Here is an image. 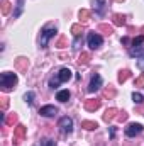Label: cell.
Instances as JSON below:
<instances>
[{
    "label": "cell",
    "mask_w": 144,
    "mask_h": 146,
    "mask_svg": "<svg viewBox=\"0 0 144 146\" xmlns=\"http://www.w3.org/2000/svg\"><path fill=\"white\" fill-rule=\"evenodd\" d=\"M17 75L12 72H3L0 75V88L3 92H10L15 85H17Z\"/></svg>",
    "instance_id": "6da1fadb"
},
{
    "label": "cell",
    "mask_w": 144,
    "mask_h": 146,
    "mask_svg": "<svg viewBox=\"0 0 144 146\" xmlns=\"http://www.w3.org/2000/svg\"><path fill=\"white\" fill-rule=\"evenodd\" d=\"M71 76H73V72L70 70V68H61L59 72L56 73V76H54V78H51V80H49V87H51V88H56L59 83L68 82Z\"/></svg>",
    "instance_id": "7a4b0ae2"
},
{
    "label": "cell",
    "mask_w": 144,
    "mask_h": 146,
    "mask_svg": "<svg viewBox=\"0 0 144 146\" xmlns=\"http://www.w3.org/2000/svg\"><path fill=\"white\" fill-rule=\"evenodd\" d=\"M56 33H58V29H56V27H53V26L44 27V29H42V33H41V37H39V46H41V48H48L49 39L56 36Z\"/></svg>",
    "instance_id": "3957f363"
},
{
    "label": "cell",
    "mask_w": 144,
    "mask_h": 146,
    "mask_svg": "<svg viewBox=\"0 0 144 146\" xmlns=\"http://www.w3.org/2000/svg\"><path fill=\"white\" fill-rule=\"evenodd\" d=\"M87 42H88V46H90L92 49H98V48L102 46V42H104V37L100 36L98 33L92 31V33H88V36H87Z\"/></svg>",
    "instance_id": "277c9868"
},
{
    "label": "cell",
    "mask_w": 144,
    "mask_h": 146,
    "mask_svg": "<svg viewBox=\"0 0 144 146\" xmlns=\"http://www.w3.org/2000/svg\"><path fill=\"white\" fill-rule=\"evenodd\" d=\"M58 127H59V131H61L63 134H70V133L73 131V119L68 117V115L61 117L59 122H58Z\"/></svg>",
    "instance_id": "5b68a950"
},
{
    "label": "cell",
    "mask_w": 144,
    "mask_h": 146,
    "mask_svg": "<svg viewBox=\"0 0 144 146\" xmlns=\"http://www.w3.org/2000/svg\"><path fill=\"white\" fill-rule=\"evenodd\" d=\"M141 133H143V124H139V122H131L126 127V136L127 138H136Z\"/></svg>",
    "instance_id": "8992f818"
},
{
    "label": "cell",
    "mask_w": 144,
    "mask_h": 146,
    "mask_svg": "<svg viewBox=\"0 0 144 146\" xmlns=\"http://www.w3.org/2000/svg\"><path fill=\"white\" fill-rule=\"evenodd\" d=\"M100 87H102V76H100L98 73H93V75H92V80H90V83H88V92L93 94V92L100 90Z\"/></svg>",
    "instance_id": "52a82bcc"
},
{
    "label": "cell",
    "mask_w": 144,
    "mask_h": 146,
    "mask_svg": "<svg viewBox=\"0 0 144 146\" xmlns=\"http://www.w3.org/2000/svg\"><path fill=\"white\" fill-rule=\"evenodd\" d=\"M100 106H102V100H98V99H88V100H85V110H88V112L98 110Z\"/></svg>",
    "instance_id": "ba28073f"
},
{
    "label": "cell",
    "mask_w": 144,
    "mask_h": 146,
    "mask_svg": "<svg viewBox=\"0 0 144 146\" xmlns=\"http://www.w3.org/2000/svg\"><path fill=\"white\" fill-rule=\"evenodd\" d=\"M24 138H26V126H22V124L15 126V129H14V139H15V143H20Z\"/></svg>",
    "instance_id": "9c48e42d"
},
{
    "label": "cell",
    "mask_w": 144,
    "mask_h": 146,
    "mask_svg": "<svg viewBox=\"0 0 144 146\" xmlns=\"http://www.w3.org/2000/svg\"><path fill=\"white\" fill-rule=\"evenodd\" d=\"M39 114H41L42 117H53V115L58 114V109H56L54 106H44V107L39 109Z\"/></svg>",
    "instance_id": "30bf717a"
},
{
    "label": "cell",
    "mask_w": 144,
    "mask_h": 146,
    "mask_svg": "<svg viewBox=\"0 0 144 146\" xmlns=\"http://www.w3.org/2000/svg\"><path fill=\"white\" fill-rule=\"evenodd\" d=\"M70 97H71L70 90H59V92L56 94V100H59V102H68Z\"/></svg>",
    "instance_id": "8fae6325"
},
{
    "label": "cell",
    "mask_w": 144,
    "mask_h": 146,
    "mask_svg": "<svg viewBox=\"0 0 144 146\" xmlns=\"http://www.w3.org/2000/svg\"><path fill=\"white\" fill-rule=\"evenodd\" d=\"M93 5H95V12L98 15H104L105 14V0H95Z\"/></svg>",
    "instance_id": "7c38bea8"
},
{
    "label": "cell",
    "mask_w": 144,
    "mask_h": 146,
    "mask_svg": "<svg viewBox=\"0 0 144 146\" xmlns=\"http://www.w3.org/2000/svg\"><path fill=\"white\" fill-rule=\"evenodd\" d=\"M117 117V109H114V107H110V109L105 110V114H104V121L105 122H110V121H114Z\"/></svg>",
    "instance_id": "4fadbf2b"
},
{
    "label": "cell",
    "mask_w": 144,
    "mask_h": 146,
    "mask_svg": "<svg viewBox=\"0 0 144 146\" xmlns=\"http://www.w3.org/2000/svg\"><path fill=\"white\" fill-rule=\"evenodd\" d=\"M112 22H114V26H124V24H126V15H122V14H114Z\"/></svg>",
    "instance_id": "5bb4252c"
},
{
    "label": "cell",
    "mask_w": 144,
    "mask_h": 146,
    "mask_svg": "<svg viewBox=\"0 0 144 146\" xmlns=\"http://www.w3.org/2000/svg\"><path fill=\"white\" fill-rule=\"evenodd\" d=\"M81 127H85L87 131H95V129L98 127V124L93 122V121H83V122H81Z\"/></svg>",
    "instance_id": "9a60e30c"
},
{
    "label": "cell",
    "mask_w": 144,
    "mask_h": 146,
    "mask_svg": "<svg viewBox=\"0 0 144 146\" xmlns=\"http://www.w3.org/2000/svg\"><path fill=\"white\" fill-rule=\"evenodd\" d=\"M22 10H24V0H17V5H15V10H14V19H17V17H20V14H22Z\"/></svg>",
    "instance_id": "2e32d148"
},
{
    "label": "cell",
    "mask_w": 144,
    "mask_h": 146,
    "mask_svg": "<svg viewBox=\"0 0 144 146\" xmlns=\"http://www.w3.org/2000/svg\"><path fill=\"white\" fill-rule=\"evenodd\" d=\"M71 34L75 37H80L83 34V26H81V24H73L71 26Z\"/></svg>",
    "instance_id": "e0dca14e"
},
{
    "label": "cell",
    "mask_w": 144,
    "mask_h": 146,
    "mask_svg": "<svg viewBox=\"0 0 144 146\" xmlns=\"http://www.w3.org/2000/svg\"><path fill=\"white\" fill-rule=\"evenodd\" d=\"M129 54L131 56H136V58H141V56H144V48L141 46V48H131L129 49Z\"/></svg>",
    "instance_id": "ac0fdd59"
},
{
    "label": "cell",
    "mask_w": 144,
    "mask_h": 146,
    "mask_svg": "<svg viewBox=\"0 0 144 146\" xmlns=\"http://www.w3.org/2000/svg\"><path fill=\"white\" fill-rule=\"evenodd\" d=\"M90 61V54L88 53H81L80 58H78V65H87Z\"/></svg>",
    "instance_id": "d6986e66"
},
{
    "label": "cell",
    "mask_w": 144,
    "mask_h": 146,
    "mask_svg": "<svg viewBox=\"0 0 144 146\" xmlns=\"http://www.w3.org/2000/svg\"><path fill=\"white\" fill-rule=\"evenodd\" d=\"M10 14V3L7 0H2V15H9Z\"/></svg>",
    "instance_id": "ffe728a7"
},
{
    "label": "cell",
    "mask_w": 144,
    "mask_h": 146,
    "mask_svg": "<svg viewBox=\"0 0 144 146\" xmlns=\"http://www.w3.org/2000/svg\"><path fill=\"white\" fill-rule=\"evenodd\" d=\"M88 19H90V12H88L87 9H81V10H80V21H81V22H87Z\"/></svg>",
    "instance_id": "44dd1931"
},
{
    "label": "cell",
    "mask_w": 144,
    "mask_h": 146,
    "mask_svg": "<svg viewBox=\"0 0 144 146\" xmlns=\"http://www.w3.org/2000/svg\"><path fill=\"white\" fill-rule=\"evenodd\" d=\"M129 76H131V72H129V70H122V72L119 73V82H120V83H124Z\"/></svg>",
    "instance_id": "7402d4cb"
},
{
    "label": "cell",
    "mask_w": 144,
    "mask_h": 146,
    "mask_svg": "<svg viewBox=\"0 0 144 146\" xmlns=\"http://www.w3.org/2000/svg\"><path fill=\"white\" fill-rule=\"evenodd\" d=\"M143 42H144V36L141 34V36H137V37L132 39V48H141Z\"/></svg>",
    "instance_id": "603a6c76"
},
{
    "label": "cell",
    "mask_w": 144,
    "mask_h": 146,
    "mask_svg": "<svg viewBox=\"0 0 144 146\" xmlns=\"http://www.w3.org/2000/svg\"><path fill=\"white\" fill-rule=\"evenodd\" d=\"M132 100H134V104H143L144 95L139 94V92H134V94H132Z\"/></svg>",
    "instance_id": "cb8c5ba5"
},
{
    "label": "cell",
    "mask_w": 144,
    "mask_h": 146,
    "mask_svg": "<svg viewBox=\"0 0 144 146\" xmlns=\"http://www.w3.org/2000/svg\"><path fill=\"white\" fill-rule=\"evenodd\" d=\"M41 146H56V141L51 138H42L41 139Z\"/></svg>",
    "instance_id": "d4e9b609"
},
{
    "label": "cell",
    "mask_w": 144,
    "mask_h": 146,
    "mask_svg": "<svg viewBox=\"0 0 144 146\" xmlns=\"http://www.w3.org/2000/svg\"><path fill=\"white\" fill-rule=\"evenodd\" d=\"M24 100H26V102L31 106V104L34 102V92H27V94L24 95Z\"/></svg>",
    "instance_id": "484cf974"
},
{
    "label": "cell",
    "mask_w": 144,
    "mask_h": 146,
    "mask_svg": "<svg viewBox=\"0 0 144 146\" xmlns=\"http://www.w3.org/2000/svg\"><path fill=\"white\" fill-rule=\"evenodd\" d=\"M98 29H100V31H105V34H108V36H110V34H112V31H114V29H112L110 26H107V24H100V26H98Z\"/></svg>",
    "instance_id": "4316f807"
},
{
    "label": "cell",
    "mask_w": 144,
    "mask_h": 146,
    "mask_svg": "<svg viewBox=\"0 0 144 146\" xmlns=\"http://www.w3.org/2000/svg\"><path fill=\"white\" fill-rule=\"evenodd\" d=\"M15 121H17V115H15V114H10V117L5 119V124H14Z\"/></svg>",
    "instance_id": "83f0119b"
},
{
    "label": "cell",
    "mask_w": 144,
    "mask_h": 146,
    "mask_svg": "<svg viewBox=\"0 0 144 146\" xmlns=\"http://www.w3.org/2000/svg\"><path fill=\"white\" fill-rule=\"evenodd\" d=\"M104 95H105V97H114V95H115V90H114V88H107V90L104 92Z\"/></svg>",
    "instance_id": "f1b7e54d"
},
{
    "label": "cell",
    "mask_w": 144,
    "mask_h": 146,
    "mask_svg": "<svg viewBox=\"0 0 144 146\" xmlns=\"http://www.w3.org/2000/svg\"><path fill=\"white\" fill-rule=\"evenodd\" d=\"M26 61H27L26 58H19V61H17V66H19V68H26Z\"/></svg>",
    "instance_id": "f546056e"
},
{
    "label": "cell",
    "mask_w": 144,
    "mask_h": 146,
    "mask_svg": "<svg viewBox=\"0 0 144 146\" xmlns=\"http://www.w3.org/2000/svg\"><path fill=\"white\" fill-rule=\"evenodd\" d=\"M56 46H58V48H65V46H66V39H65V37H59V41H58Z\"/></svg>",
    "instance_id": "4dcf8cb0"
},
{
    "label": "cell",
    "mask_w": 144,
    "mask_h": 146,
    "mask_svg": "<svg viewBox=\"0 0 144 146\" xmlns=\"http://www.w3.org/2000/svg\"><path fill=\"white\" fill-rule=\"evenodd\" d=\"M136 87H144V76L136 78Z\"/></svg>",
    "instance_id": "1f68e13d"
},
{
    "label": "cell",
    "mask_w": 144,
    "mask_h": 146,
    "mask_svg": "<svg viewBox=\"0 0 144 146\" xmlns=\"http://www.w3.org/2000/svg\"><path fill=\"white\" fill-rule=\"evenodd\" d=\"M0 100H2V110H5V109H7V106H9V100H7V97H2Z\"/></svg>",
    "instance_id": "d6a6232c"
},
{
    "label": "cell",
    "mask_w": 144,
    "mask_h": 146,
    "mask_svg": "<svg viewBox=\"0 0 144 146\" xmlns=\"http://www.w3.org/2000/svg\"><path fill=\"white\" fill-rule=\"evenodd\" d=\"M117 119H119L120 122H122V121H127V114H126V112H120V114L117 115Z\"/></svg>",
    "instance_id": "836d02e7"
},
{
    "label": "cell",
    "mask_w": 144,
    "mask_h": 146,
    "mask_svg": "<svg viewBox=\"0 0 144 146\" xmlns=\"http://www.w3.org/2000/svg\"><path fill=\"white\" fill-rule=\"evenodd\" d=\"M110 138H112V139L115 138V127H110Z\"/></svg>",
    "instance_id": "e575fe53"
},
{
    "label": "cell",
    "mask_w": 144,
    "mask_h": 146,
    "mask_svg": "<svg viewBox=\"0 0 144 146\" xmlns=\"http://www.w3.org/2000/svg\"><path fill=\"white\" fill-rule=\"evenodd\" d=\"M122 44H129V39L127 37H122Z\"/></svg>",
    "instance_id": "d590c367"
},
{
    "label": "cell",
    "mask_w": 144,
    "mask_h": 146,
    "mask_svg": "<svg viewBox=\"0 0 144 146\" xmlns=\"http://www.w3.org/2000/svg\"><path fill=\"white\" fill-rule=\"evenodd\" d=\"M115 2H122V0H115Z\"/></svg>",
    "instance_id": "8d00e7d4"
},
{
    "label": "cell",
    "mask_w": 144,
    "mask_h": 146,
    "mask_svg": "<svg viewBox=\"0 0 144 146\" xmlns=\"http://www.w3.org/2000/svg\"><path fill=\"white\" fill-rule=\"evenodd\" d=\"M143 31H144V27H143ZM143 36H144V34H143Z\"/></svg>",
    "instance_id": "74e56055"
}]
</instances>
